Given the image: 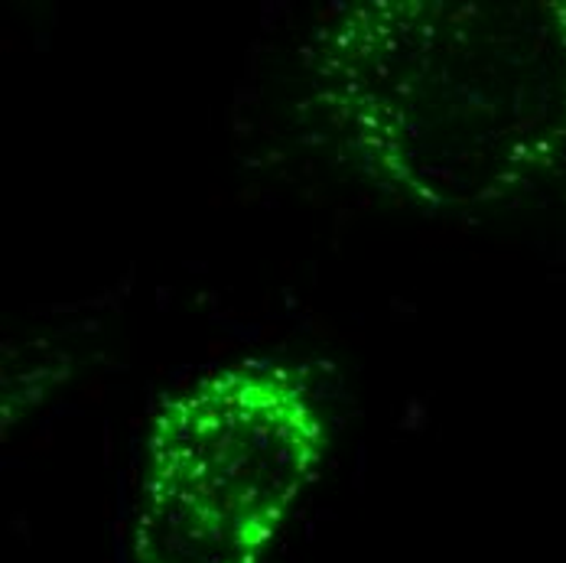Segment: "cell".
<instances>
[{"mask_svg": "<svg viewBox=\"0 0 566 563\" xmlns=\"http://www.w3.org/2000/svg\"><path fill=\"white\" fill-rule=\"evenodd\" d=\"M313 102L407 206H505L566 169V0H361L306 46Z\"/></svg>", "mask_w": 566, "mask_h": 563, "instance_id": "6da1fadb", "label": "cell"}, {"mask_svg": "<svg viewBox=\"0 0 566 563\" xmlns=\"http://www.w3.org/2000/svg\"><path fill=\"white\" fill-rule=\"evenodd\" d=\"M326 440L316 397L286 365H228L167 397L140 469L134 563H268Z\"/></svg>", "mask_w": 566, "mask_h": 563, "instance_id": "7a4b0ae2", "label": "cell"}]
</instances>
